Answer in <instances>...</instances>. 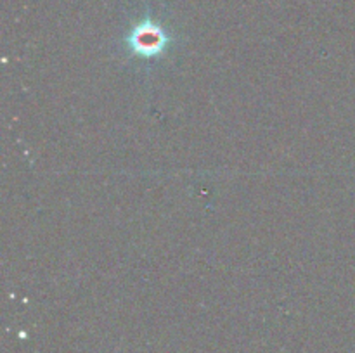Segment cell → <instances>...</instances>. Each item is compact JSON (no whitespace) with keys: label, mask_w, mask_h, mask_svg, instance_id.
Segmentation results:
<instances>
[{"label":"cell","mask_w":355,"mask_h":353,"mask_svg":"<svg viewBox=\"0 0 355 353\" xmlns=\"http://www.w3.org/2000/svg\"><path fill=\"white\" fill-rule=\"evenodd\" d=\"M128 45L132 51L142 57H153L159 54L166 47L168 35L165 33L162 26L151 17H146L139 24H135L134 30L128 35Z\"/></svg>","instance_id":"obj_1"}]
</instances>
